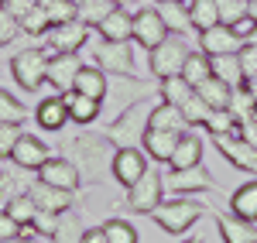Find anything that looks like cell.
Returning a JSON list of instances; mask_svg holds the SVG:
<instances>
[{
	"instance_id": "cell-11",
	"label": "cell",
	"mask_w": 257,
	"mask_h": 243,
	"mask_svg": "<svg viewBox=\"0 0 257 243\" xmlns=\"http://www.w3.org/2000/svg\"><path fill=\"white\" fill-rule=\"evenodd\" d=\"M213 144L237 171H247L257 178V144H250L240 134H219V137H213Z\"/></svg>"
},
{
	"instance_id": "cell-7",
	"label": "cell",
	"mask_w": 257,
	"mask_h": 243,
	"mask_svg": "<svg viewBox=\"0 0 257 243\" xmlns=\"http://www.w3.org/2000/svg\"><path fill=\"white\" fill-rule=\"evenodd\" d=\"M192 45L182 38V35H168L158 48L148 52V69L155 79H168V76H182V65L189 59Z\"/></svg>"
},
{
	"instance_id": "cell-6",
	"label": "cell",
	"mask_w": 257,
	"mask_h": 243,
	"mask_svg": "<svg viewBox=\"0 0 257 243\" xmlns=\"http://www.w3.org/2000/svg\"><path fill=\"white\" fill-rule=\"evenodd\" d=\"M11 76L24 93H38L41 86L48 82V48L45 45H31V48H21L18 55L11 59Z\"/></svg>"
},
{
	"instance_id": "cell-40",
	"label": "cell",
	"mask_w": 257,
	"mask_h": 243,
	"mask_svg": "<svg viewBox=\"0 0 257 243\" xmlns=\"http://www.w3.org/2000/svg\"><path fill=\"white\" fill-rule=\"evenodd\" d=\"M48 28H52V18H48V11H45L41 4H38V7H35V11H31L24 21H21V31H24V35H31L35 41L45 38V31H48Z\"/></svg>"
},
{
	"instance_id": "cell-51",
	"label": "cell",
	"mask_w": 257,
	"mask_h": 243,
	"mask_svg": "<svg viewBox=\"0 0 257 243\" xmlns=\"http://www.w3.org/2000/svg\"><path fill=\"white\" fill-rule=\"evenodd\" d=\"M0 199H7V185H4V171H0Z\"/></svg>"
},
{
	"instance_id": "cell-31",
	"label": "cell",
	"mask_w": 257,
	"mask_h": 243,
	"mask_svg": "<svg viewBox=\"0 0 257 243\" xmlns=\"http://www.w3.org/2000/svg\"><path fill=\"white\" fill-rule=\"evenodd\" d=\"M196 93H199L206 103H209L213 110H223V106H230V93H233V89L219 79V76H209V79H202V82L196 86Z\"/></svg>"
},
{
	"instance_id": "cell-46",
	"label": "cell",
	"mask_w": 257,
	"mask_h": 243,
	"mask_svg": "<svg viewBox=\"0 0 257 243\" xmlns=\"http://www.w3.org/2000/svg\"><path fill=\"white\" fill-rule=\"evenodd\" d=\"M230 31H233L240 41H254V35H257V21L250 18V14H243V18H237L233 24H230Z\"/></svg>"
},
{
	"instance_id": "cell-39",
	"label": "cell",
	"mask_w": 257,
	"mask_h": 243,
	"mask_svg": "<svg viewBox=\"0 0 257 243\" xmlns=\"http://www.w3.org/2000/svg\"><path fill=\"white\" fill-rule=\"evenodd\" d=\"M178 110H182V117H185V123H189V127H202V123H206V117L213 113V106L202 100L199 93H192V96L182 103Z\"/></svg>"
},
{
	"instance_id": "cell-3",
	"label": "cell",
	"mask_w": 257,
	"mask_h": 243,
	"mask_svg": "<svg viewBox=\"0 0 257 243\" xmlns=\"http://www.w3.org/2000/svg\"><path fill=\"white\" fill-rule=\"evenodd\" d=\"M86 59L99 65L103 72H117V76H138V62H134V41H110L96 38L86 45Z\"/></svg>"
},
{
	"instance_id": "cell-50",
	"label": "cell",
	"mask_w": 257,
	"mask_h": 243,
	"mask_svg": "<svg viewBox=\"0 0 257 243\" xmlns=\"http://www.w3.org/2000/svg\"><path fill=\"white\" fill-rule=\"evenodd\" d=\"M247 14L257 21V0H247Z\"/></svg>"
},
{
	"instance_id": "cell-53",
	"label": "cell",
	"mask_w": 257,
	"mask_h": 243,
	"mask_svg": "<svg viewBox=\"0 0 257 243\" xmlns=\"http://www.w3.org/2000/svg\"><path fill=\"white\" fill-rule=\"evenodd\" d=\"M182 243H202V236H189V240H182Z\"/></svg>"
},
{
	"instance_id": "cell-14",
	"label": "cell",
	"mask_w": 257,
	"mask_h": 243,
	"mask_svg": "<svg viewBox=\"0 0 257 243\" xmlns=\"http://www.w3.org/2000/svg\"><path fill=\"white\" fill-rule=\"evenodd\" d=\"M144 168H148L144 147H117V151H113V164H110V175H113V182H117V185L131 188V185H134L141 175H144Z\"/></svg>"
},
{
	"instance_id": "cell-35",
	"label": "cell",
	"mask_w": 257,
	"mask_h": 243,
	"mask_svg": "<svg viewBox=\"0 0 257 243\" xmlns=\"http://www.w3.org/2000/svg\"><path fill=\"white\" fill-rule=\"evenodd\" d=\"M113 7H117V4H110V0H79V4H76V18H79L82 24H89V28H96Z\"/></svg>"
},
{
	"instance_id": "cell-9",
	"label": "cell",
	"mask_w": 257,
	"mask_h": 243,
	"mask_svg": "<svg viewBox=\"0 0 257 243\" xmlns=\"http://www.w3.org/2000/svg\"><path fill=\"white\" fill-rule=\"evenodd\" d=\"M89 24H82L79 18L72 21H62V24H52L48 31H45V38H41V45L48 48V55H55V52H82L86 45H89Z\"/></svg>"
},
{
	"instance_id": "cell-42",
	"label": "cell",
	"mask_w": 257,
	"mask_h": 243,
	"mask_svg": "<svg viewBox=\"0 0 257 243\" xmlns=\"http://www.w3.org/2000/svg\"><path fill=\"white\" fill-rule=\"evenodd\" d=\"M18 35H24V31H21V21L14 18L4 4H0V48H7Z\"/></svg>"
},
{
	"instance_id": "cell-48",
	"label": "cell",
	"mask_w": 257,
	"mask_h": 243,
	"mask_svg": "<svg viewBox=\"0 0 257 243\" xmlns=\"http://www.w3.org/2000/svg\"><path fill=\"white\" fill-rule=\"evenodd\" d=\"M4 7H7V11H11V14H14L18 21H24L28 14H31V11H35V7H38V0H7Z\"/></svg>"
},
{
	"instance_id": "cell-16",
	"label": "cell",
	"mask_w": 257,
	"mask_h": 243,
	"mask_svg": "<svg viewBox=\"0 0 257 243\" xmlns=\"http://www.w3.org/2000/svg\"><path fill=\"white\" fill-rule=\"evenodd\" d=\"M38 178L48 182V185H55V188H65V192H76V188L82 185L79 168L69 161L65 154H52V158L38 168Z\"/></svg>"
},
{
	"instance_id": "cell-36",
	"label": "cell",
	"mask_w": 257,
	"mask_h": 243,
	"mask_svg": "<svg viewBox=\"0 0 257 243\" xmlns=\"http://www.w3.org/2000/svg\"><path fill=\"white\" fill-rule=\"evenodd\" d=\"M52 240L55 243H79L82 240V219L76 212H62L59 216V226H55V233H52Z\"/></svg>"
},
{
	"instance_id": "cell-27",
	"label": "cell",
	"mask_w": 257,
	"mask_h": 243,
	"mask_svg": "<svg viewBox=\"0 0 257 243\" xmlns=\"http://www.w3.org/2000/svg\"><path fill=\"white\" fill-rule=\"evenodd\" d=\"M72 89H79V93H86V96L103 103V96H106V72L99 65H93V62H86L79 69V76H76V86Z\"/></svg>"
},
{
	"instance_id": "cell-37",
	"label": "cell",
	"mask_w": 257,
	"mask_h": 243,
	"mask_svg": "<svg viewBox=\"0 0 257 243\" xmlns=\"http://www.w3.org/2000/svg\"><path fill=\"white\" fill-rule=\"evenodd\" d=\"M28 117H31V110H28V106H24L18 96H11V89H4V86H0V120H7V123H24Z\"/></svg>"
},
{
	"instance_id": "cell-54",
	"label": "cell",
	"mask_w": 257,
	"mask_h": 243,
	"mask_svg": "<svg viewBox=\"0 0 257 243\" xmlns=\"http://www.w3.org/2000/svg\"><path fill=\"white\" fill-rule=\"evenodd\" d=\"M158 4H165V0H158ZM178 4H189V0H178Z\"/></svg>"
},
{
	"instance_id": "cell-49",
	"label": "cell",
	"mask_w": 257,
	"mask_h": 243,
	"mask_svg": "<svg viewBox=\"0 0 257 243\" xmlns=\"http://www.w3.org/2000/svg\"><path fill=\"white\" fill-rule=\"evenodd\" d=\"M79 243H110V240H106L103 226H93V229H82V240Z\"/></svg>"
},
{
	"instance_id": "cell-28",
	"label": "cell",
	"mask_w": 257,
	"mask_h": 243,
	"mask_svg": "<svg viewBox=\"0 0 257 243\" xmlns=\"http://www.w3.org/2000/svg\"><path fill=\"white\" fill-rule=\"evenodd\" d=\"M148 127H158V130H185L189 123L182 117V110H178L175 103H155L151 106V117H148Z\"/></svg>"
},
{
	"instance_id": "cell-19",
	"label": "cell",
	"mask_w": 257,
	"mask_h": 243,
	"mask_svg": "<svg viewBox=\"0 0 257 243\" xmlns=\"http://www.w3.org/2000/svg\"><path fill=\"white\" fill-rule=\"evenodd\" d=\"M199 48L206 52V55H230V52H237L243 41L230 31V24H213V28H206V31H199Z\"/></svg>"
},
{
	"instance_id": "cell-34",
	"label": "cell",
	"mask_w": 257,
	"mask_h": 243,
	"mask_svg": "<svg viewBox=\"0 0 257 243\" xmlns=\"http://www.w3.org/2000/svg\"><path fill=\"white\" fill-rule=\"evenodd\" d=\"M196 89L189 86V82L182 79V76H168V79H158V100L165 103H175V106H182V103L189 100Z\"/></svg>"
},
{
	"instance_id": "cell-1",
	"label": "cell",
	"mask_w": 257,
	"mask_h": 243,
	"mask_svg": "<svg viewBox=\"0 0 257 243\" xmlns=\"http://www.w3.org/2000/svg\"><path fill=\"white\" fill-rule=\"evenodd\" d=\"M113 151H117V144L106 134H93V130H79L62 141V154L79 168L82 185H103L106 178H113L110 175Z\"/></svg>"
},
{
	"instance_id": "cell-26",
	"label": "cell",
	"mask_w": 257,
	"mask_h": 243,
	"mask_svg": "<svg viewBox=\"0 0 257 243\" xmlns=\"http://www.w3.org/2000/svg\"><path fill=\"white\" fill-rule=\"evenodd\" d=\"M161 18H165V24H168V31L172 35H196V28H192V18H189V4H178V0H165V4H158Z\"/></svg>"
},
{
	"instance_id": "cell-17",
	"label": "cell",
	"mask_w": 257,
	"mask_h": 243,
	"mask_svg": "<svg viewBox=\"0 0 257 243\" xmlns=\"http://www.w3.org/2000/svg\"><path fill=\"white\" fill-rule=\"evenodd\" d=\"M62 100H65V110H69V120L79 123V127L96 123L99 113H103V103L93 100V96H86V93H79V89H65Z\"/></svg>"
},
{
	"instance_id": "cell-32",
	"label": "cell",
	"mask_w": 257,
	"mask_h": 243,
	"mask_svg": "<svg viewBox=\"0 0 257 243\" xmlns=\"http://www.w3.org/2000/svg\"><path fill=\"white\" fill-rule=\"evenodd\" d=\"M4 212H7L14 223L31 226L35 212H38V205H35V199H31L28 192H18V195H7V205H4Z\"/></svg>"
},
{
	"instance_id": "cell-25",
	"label": "cell",
	"mask_w": 257,
	"mask_h": 243,
	"mask_svg": "<svg viewBox=\"0 0 257 243\" xmlns=\"http://www.w3.org/2000/svg\"><path fill=\"white\" fill-rule=\"evenodd\" d=\"M230 212L240 216V219H247V223H257V178L243 182L230 195Z\"/></svg>"
},
{
	"instance_id": "cell-21",
	"label": "cell",
	"mask_w": 257,
	"mask_h": 243,
	"mask_svg": "<svg viewBox=\"0 0 257 243\" xmlns=\"http://www.w3.org/2000/svg\"><path fill=\"white\" fill-rule=\"evenodd\" d=\"M96 35L99 38H110V41H134V14L127 7H113L96 24Z\"/></svg>"
},
{
	"instance_id": "cell-45",
	"label": "cell",
	"mask_w": 257,
	"mask_h": 243,
	"mask_svg": "<svg viewBox=\"0 0 257 243\" xmlns=\"http://www.w3.org/2000/svg\"><path fill=\"white\" fill-rule=\"evenodd\" d=\"M21 137V123H7L0 120V158H11V147Z\"/></svg>"
},
{
	"instance_id": "cell-33",
	"label": "cell",
	"mask_w": 257,
	"mask_h": 243,
	"mask_svg": "<svg viewBox=\"0 0 257 243\" xmlns=\"http://www.w3.org/2000/svg\"><path fill=\"white\" fill-rule=\"evenodd\" d=\"M189 18H192L196 35H199V31H206V28H213V24H219L216 0H189Z\"/></svg>"
},
{
	"instance_id": "cell-55",
	"label": "cell",
	"mask_w": 257,
	"mask_h": 243,
	"mask_svg": "<svg viewBox=\"0 0 257 243\" xmlns=\"http://www.w3.org/2000/svg\"><path fill=\"white\" fill-rule=\"evenodd\" d=\"M0 4H7V0H0Z\"/></svg>"
},
{
	"instance_id": "cell-47",
	"label": "cell",
	"mask_w": 257,
	"mask_h": 243,
	"mask_svg": "<svg viewBox=\"0 0 257 243\" xmlns=\"http://www.w3.org/2000/svg\"><path fill=\"white\" fill-rule=\"evenodd\" d=\"M24 233V226L14 223L7 212H0V243H7V240H14V236H21Z\"/></svg>"
},
{
	"instance_id": "cell-13",
	"label": "cell",
	"mask_w": 257,
	"mask_h": 243,
	"mask_svg": "<svg viewBox=\"0 0 257 243\" xmlns=\"http://www.w3.org/2000/svg\"><path fill=\"white\" fill-rule=\"evenodd\" d=\"M86 65L79 52H55V55H48V82L45 86H52L55 93H65V89H72L76 86V76H79V69Z\"/></svg>"
},
{
	"instance_id": "cell-20",
	"label": "cell",
	"mask_w": 257,
	"mask_h": 243,
	"mask_svg": "<svg viewBox=\"0 0 257 243\" xmlns=\"http://www.w3.org/2000/svg\"><path fill=\"white\" fill-rule=\"evenodd\" d=\"M31 117L38 120L41 130H48V134H59L62 127L69 123V110H65V100L59 96H45V100H38V106L31 110Z\"/></svg>"
},
{
	"instance_id": "cell-44",
	"label": "cell",
	"mask_w": 257,
	"mask_h": 243,
	"mask_svg": "<svg viewBox=\"0 0 257 243\" xmlns=\"http://www.w3.org/2000/svg\"><path fill=\"white\" fill-rule=\"evenodd\" d=\"M219 7V24H233L237 18L247 14V0H216Z\"/></svg>"
},
{
	"instance_id": "cell-43",
	"label": "cell",
	"mask_w": 257,
	"mask_h": 243,
	"mask_svg": "<svg viewBox=\"0 0 257 243\" xmlns=\"http://www.w3.org/2000/svg\"><path fill=\"white\" fill-rule=\"evenodd\" d=\"M237 59H240V69H243V79L250 82L257 76V41H243L237 48Z\"/></svg>"
},
{
	"instance_id": "cell-22",
	"label": "cell",
	"mask_w": 257,
	"mask_h": 243,
	"mask_svg": "<svg viewBox=\"0 0 257 243\" xmlns=\"http://www.w3.org/2000/svg\"><path fill=\"white\" fill-rule=\"evenodd\" d=\"M178 134H182V130H158V127H148L141 147L148 151L151 161H165L168 164V158H172V151H175V144H178Z\"/></svg>"
},
{
	"instance_id": "cell-4",
	"label": "cell",
	"mask_w": 257,
	"mask_h": 243,
	"mask_svg": "<svg viewBox=\"0 0 257 243\" xmlns=\"http://www.w3.org/2000/svg\"><path fill=\"white\" fill-rule=\"evenodd\" d=\"M151 100H141L134 106H127L123 113H117L113 120L106 123V137L117 144V147H141L144 141V130H148V117H151Z\"/></svg>"
},
{
	"instance_id": "cell-38",
	"label": "cell",
	"mask_w": 257,
	"mask_h": 243,
	"mask_svg": "<svg viewBox=\"0 0 257 243\" xmlns=\"http://www.w3.org/2000/svg\"><path fill=\"white\" fill-rule=\"evenodd\" d=\"M202 130L209 134V137H219V134H237V117L223 106V110H213L206 123H202Z\"/></svg>"
},
{
	"instance_id": "cell-5",
	"label": "cell",
	"mask_w": 257,
	"mask_h": 243,
	"mask_svg": "<svg viewBox=\"0 0 257 243\" xmlns=\"http://www.w3.org/2000/svg\"><path fill=\"white\" fill-rule=\"evenodd\" d=\"M202 212H209V205L199 202V199H189V195H178V199H165V202L151 212V219L165 229V233H185L202 219Z\"/></svg>"
},
{
	"instance_id": "cell-29",
	"label": "cell",
	"mask_w": 257,
	"mask_h": 243,
	"mask_svg": "<svg viewBox=\"0 0 257 243\" xmlns=\"http://www.w3.org/2000/svg\"><path fill=\"white\" fill-rule=\"evenodd\" d=\"M209 76H213V59H209L202 48H192V52H189V59H185V65H182V79L196 89L199 82L209 79Z\"/></svg>"
},
{
	"instance_id": "cell-30",
	"label": "cell",
	"mask_w": 257,
	"mask_h": 243,
	"mask_svg": "<svg viewBox=\"0 0 257 243\" xmlns=\"http://www.w3.org/2000/svg\"><path fill=\"white\" fill-rule=\"evenodd\" d=\"M209 59H213V76H219V79L226 82L230 89H237V86H247L237 52H230V55H209Z\"/></svg>"
},
{
	"instance_id": "cell-10",
	"label": "cell",
	"mask_w": 257,
	"mask_h": 243,
	"mask_svg": "<svg viewBox=\"0 0 257 243\" xmlns=\"http://www.w3.org/2000/svg\"><path fill=\"white\" fill-rule=\"evenodd\" d=\"M168 35H172V31H168V24H165L158 7H148V4H144V7L134 11V45H141L144 52H151V48H158Z\"/></svg>"
},
{
	"instance_id": "cell-15",
	"label": "cell",
	"mask_w": 257,
	"mask_h": 243,
	"mask_svg": "<svg viewBox=\"0 0 257 243\" xmlns=\"http://www.w3.org/2000/svg\"><path fill=\"white\" fill-rule=\"evenodd\" d=\"M48 158H52V147L41 141V137H35V134H24V130H21V137L14 141V147H11V161L18 164V168L35 171V175H38V168L48 161Z\"/></svg>"
},
{
	"instance_id": "cell-18",
	"label": "cell",
	"mask_w": 257,
	"mask_h": 243,
	"mask_svg": "<svg viewBox=\"0 0 257 243\" xmlns=\"http://www.w3.org/2000/svg\"><path fill=\"white\" fill-rule=\"evenodd\" d=\"M28 195L35 199V205L38 209H45V212H65V209H72V192H65V188H55V185L41 182V178H35L31 182V188H28Z\"/></svg>"
},
{
	"instance_id": "cell-41",
	"label": "cell",
	"mask_w": 257,
	"mask_h": 243,
	"mask_svg": "<svg viewBox=\"0 0 257 243\" xmlns=\"http://www.w3.org/2000/svg\"><path fill=\"white\" fill-rule=\"evenodd\" d=\"M103 233H106V240L110 243H138V229L127 223V219H106L103 223Z\"/></svg>"
},
{
	"instance_id": "cell-52",
	"label": "cell",
	"mask_w": 257,
	"mask_h": 243,
	"mask_svg": "<svg viewBox=\"0 0 257 243\" xmlns=\"http://www.w3.org/2000/svg\"><path fill=\"white\" fill-rule=\"evenodd\" d=\"M110 4H117V7H127V4H134V0H110Z\"/></svg>"
},
{
	"instance_id": "cell-23",
	"label": "cell",
	"mask_w": 257,
	"mask_h": 243,
	"mask_svg": "<svg viewBox=\"0 0 257 243\" xmlns=\"http://www.w3.org/2000/svg\"><path fill=\"white\" fill-rule=\"evenodd\" d=\"M216 216V226H219V236L223 243H257V226L240 219V216H226V212H213Z\"/></svg>"
},
{
	"instance_id": "cell-24",
	"label": "cell",
	"mask_w": 257,
	"mask_h": 243,
	"mask_svg": "<svg viewBox=\"0 0 257 243\" xmlns=\"http://www.w3.org/2000/svg\"><path fill=\"white\" fill-rule=\"evenodd\" d=\"M199 161H202V137L192 134V130H182L168 164H172V168H189V164H199Z\"/></svg>"
},
{
	"instance_id": "cell-2",
	"label": "cell",
	"mask_w": 257,
	"mask_h": 243,
	"mask_svg": "<svg viewBox=\"0 0 257 243\" xmlns=\"http://www.w3.org/2000/svg\"><path fill=\"white\" fill-rule=\"evenodd\" d=\"M158 96V86H151L141 76H117V72H106V96H103V110H110L113 117L123 113L127 106H134L141 100H151Z\"/></svg>"
},
{
	"instance_id": "cell-12",
	"label": "cell",
	"mask_w": 257,
	"mask_h": 243,
	"mask_svg": "<svg viewBox=\"0 0 257 243\" xmlns=\"http://www.w3.org/2000/svg\"><path fill=\"white\" fill-rule=\"evenodd\" d=\"M165 185L175 192V195H192V192H216L219 185L216 178L202 168V161L199 164H189V168H168V178H165Z\"/></svg>"
},
{
	"instance_id": "cell-8",
	"label": "cell",
	"mask_w": 257,
	"mask_h": 243,
	"mask_svg": "<svg viewBox=\"0 0 257 243\" xmlns=\"http://www.w3.org/2000/svg\"><path fill=\"white\" fill-rule=\"evenodd\" d=\"M123 202H127L131 212H144V216H151V212L165 202V178H161L158 168H151V164H148V168H144V175L127 188Z\"/></svg>"
}]
</instances>
